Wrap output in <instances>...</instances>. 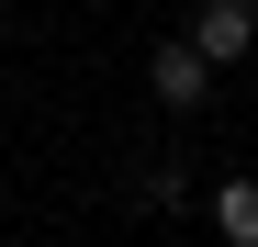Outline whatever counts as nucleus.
Listing matches in <instances>:
<instances>
[{"instance_id": "obj_1", "label": "nucleus", "mask_w": 258, "mask_h": 247, "mask_svg": "<svg viewBox=\"0 0 258 247\" xmlns=\"http://www.w3.org/2000/svg\"><path fill=\"white\" fill-rule=\"evenodd\" d=\"M146 90H157L168 112H202V101H213V56L180 34V45H157V56H146Z\"/></svg>"}, {"instance_id": "obj_2", "label": "nucleus", "mask_w": 258, "mask_h": 247, "mask_svg": "<svg viewBox=\"0 0 258 247\" xmlns=\"http://www.w3.org/2000/svg\"><path fill=\"white\" fill-rule=\"evenodd\" d=\"M191 45H202L213 68H236V56H258V0H202Z\"/></svg>"}, {"instance_id": "obj_3", "label": "nucleus", "mask_w": 258, "mask_h": 247, "mask_svg": "<svg viewBox=\"0 0 258 247\" xmlns=\"http://www.w3.org/2000/svg\"><path fill=\"white\" fill-rule=\"evenodd\" d=\"M213 236H225V247H258V180H225V191H213Z\"/></svg>"}]
</instances>
